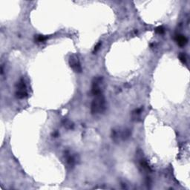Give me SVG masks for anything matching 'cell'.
<instances>
[{
  "label": "cell",
  "instance_id": "1",
  "mask_svg": "<svg viewBox=\"0 0 190 190\" xmlns=\"http://www.w3.org/2000/svg\"><path fill=\"white\" fill-rule=\"evenodd\" d=\"M95 96L96 97L94 99L91 104V112L92 114H100L106 109L105 98L102 94H99Z\"/></svg>",
  "mask_w": 190,
  "mask_h": 190
},
{
  "label": "cell",
  "instance_id": "2",
  "mask_svg": "<svg viewBox=\"0 0 190 190\" xmlns=\"http://www.w3.org/2000/svg\"><path fill=\"white\" fill-rule=\"evenodd\" d=\"M16 97L19 99L25 98L27 96V90H26V85L23 79H21L17 84V89L16 92Z\"/></svg>",
  "mask_w": 190,
  "mask_h": 190
},
{
  "label": "cell",
  "instance_id": "3",
  "mask_svg": "<svg viewBox=\"0 0 190 190\" xmlns=\"http://www.w3.org/2000/svg\"><path fill=\"white\" fill-rule=\"evenodd\" d=\"M69 65L73 70L75 72H81L82 71V68H81L80 63L78 56L76 55H72L70 56L69 58Z\"/></svg>",
  "mask_w": 190,
  "mask_h": 190
},
{
  "label": "cell",
  "instance_id": "4",
  "mask_svg": "<svg viewBox=\"0 0 190 190\" xmlns=\"http://www.w3.org/2000/svg\"><path fill=\"white\" fill-rule=\"evenodd\" d=\"M102 78H94L93 84H92V94L94 95H97L101 94V89L100 87V84L101 82Z\"/></svg>",
  "mask_w": 190,
  "mask_h": 190
},
{
  "label": "cell",
  "instance_id": "5",
  "mask_svg": "<svg viewBox=\"0 0 190 190\" xmlns=\"http://www.w3.org/2000/svg\"><path fill=\"white\" fill-rule=\"evenodd\" d=\"M175 41L180 46H184L188 42L186 37L183 35H177L175 37Z\"/></svg>",
  "mask_w": 190,
  "mask_h": 190
},
{
  "label": "cell",
  "instance_id": "6",
  "mask_svg": "<svg viewBox=\"0 0 190 190\" xmlns=\"http://www.w3.org/2000/svg\"><path fill=\"white\" fill-rule=\"evenodd\" d=\"M47 39H48V37H44V36H41V35L37 36V37H35V40L37 41V42H45Z\"/></svg>",
  "mask_w": 190,
  "mask_h": 190
},
{
  "label": "cell",
  "instance_id": "7",
  "mask_svg": "<svg viewBox=\"0 0 190 190\" xmlns=\"http://www.w3.org/2000/svg\"><path fill=\"white\" fill-rule=\"evenodd\" d=\"M179 59L180 60V61L183 62V63H185L186 60V55L184 54V53H180L179 54Z\"/></svg>",
  "mask_w": 190,
  "mask_h": 190
},
{
  "label": "cell",
  "instance_id": "8",
  "mask_svg": "<svg viewBox=\"0 0 190 190\" xmlns=\"http://www.w3.org/2000/svg\"><path fill=\"white\" fill-rule=\"evenodd\" d=\"M155 32H156L157 34H163V33L164 32V28H163V27H157L156 29H155Z\"/></svg>",
  "mask_w": 190,
  "mask_h": 190
},
{
  "label": "cell",
  "instance_id": "9",
  "mask_svg": "<svg viewBox=\"0 0 190 190\" xmlns=\"http://www.w3.org/2000/svg\"><path fill=\"white\" fill-rule=\"evenodd\" d=\"M100 46H101V42H99V43H97V45H96L94 48V52L97 51L99 50V49H100Z\"/></svg>",
  "mask_w": 190,
  "mask_h": 190
}]
</instances>
